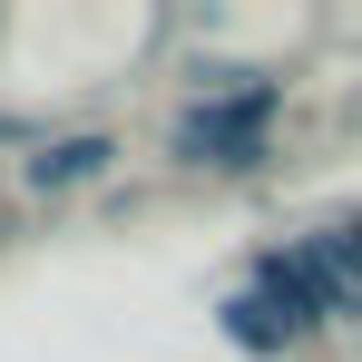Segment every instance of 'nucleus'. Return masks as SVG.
I'll list each match as a JSON object with an SVG mask.
<instances>
[{"instance_id": "3", "label": "nucleus", "mask_w": 362, "mask_h": 362, "mask_svg": "<svg viewBox=\"0 0 362 362\" xmlns=\"http://www.w3.org/2000/svg\"><path fill=\"white\" fill-rule=\"evenodd\" d=\"M108 157H118V147H108L98 127H78V137H49V147H40V157H30L20 177L40 186V196H59V186H88L98 167H108Z\"/></svg>"}, {"instance_id": "1", "label": "nucleus", "mask_w": 362, "mask_h": 362, "mask_svg": "<svg viewBox=\"0 0 362 362\" xmlns=\"http://www.w3.org/2000/svg\"><path fill=\"white\" fill-rule=\"evenodd\" d=\"M245 284L274 294L294 323H362V255H353L343 226H313V235H294V245H264Z\"/></svg>"}, {"instance_id": "2", "label": "nucleus", "mask_w": 362, "mask_h": 362, "mask_svg": "<svg viewBox=\"0 0 362 362\" xmlns=\"http://www.w3.org/2000/svg\"><path fill=\"white\" fill-rule=\"evenodd\" d=\"M274 78H245V88H226V98H196L177 127H167V147H177L186 167H255L264 157V127H274Z\"/></svg>"}, {"instance_id": "5", "label": "nucleus", "mask_w": 362, "mask_h": 362, "mask_svg": "<svg viewBox=\"0 0 362 362\" xmlns=\"http://www.w3.org/2000/svg\"><path fill=\"white\" fill-rule=\"evenodd\" d=\"M20 137H30V118H10V108H0V147H20Z\"/></svg>"}, {"instance_id": "4", "label": "nucleus", "mask_w": 362, "mask_h": 362, "mask_svg": "<svg viewBox=\"0 0 362 362\" xmlns=\"http://www.w3.org/2000/svg\"><path fill=\"white\" fill-rule=\"evenodd\" d=\"M216 323H226V343H235V353H284V343L303 333L294 313H284L274 294H255V284H245V294H226V313H216Z\"/></svg>"}, {"instance_id": "6", "label": "nucleus", "mask_w": 362, "mask_h": 362, "mask_svg": "<svg viewBox=\"0 0 362 362\" xmlns=\"http://www.w3.org/2000/svg\"><path fill=\"white\" fill-rule=\"evenodd\" d=\"M343 235H353V255H362V216H353V226H343Z\"/></svg>"}]
</instances>
